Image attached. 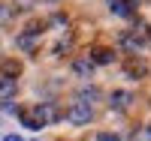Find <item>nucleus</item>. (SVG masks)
<instances>
[{
	"instance_id": "f03ea898",
	"label": "nucleus",
	"mask_w": 151,
	"mask_h": 141,
	"mask_svg": "<svg viewBox=\"0 0 151 141\" xmlns=\"http://www.w3.org/2000/svg\"><path fill=\"white\" fill-rule=\"evenodd\" d=\"M124 72H127L130 78H145L148 75V63L142 57H127L124 60Z\"/></svg>"
},
{
	"instance_id": "9b49d317",
	"label": "nucleus",
	"mask_w": 151,
	"mask_h": 141,
	"mask_svg": "<svg viewBox=\"0 0 151 141\" xmlns=\"http://www.w3.org/2000/svg\"><path fill=\"white\" fill-rule=\"evenodd\" d=\"M12 93H15V78L3 75V78H0V96H12Z\"/></svg>"
},
{
	"instance_id": "6e6552de",
	"label": "nucleus",
	"mask_w": 151,
	"mask_h": 141,
	"mask_svg": "<svg viewBox=\"0 0 151 141\" xmlns=\"http://www.w3.org/2000/svg\"><path fill=\"white\" fill-rule=\"evenodd\" d=\"M0 72L9 75V78H15V75H21V63L18 60H0Z\"/></svg>"
},
{
	"instance_id": "f8f14e48",
	"label": "nucleus",
	"mask_w": 151,
	"mask_h": 141,
	"mask_svg": "<svg viewBox=\"0 0 151 141\" xmlns=\"http://www.w3.org/2000/svg\"><path fill=\"white\" fill-rule=\"evenodd\" d=\"M100 141H118V135H112V132H103V135H100Z\"/></svg>"
},
{
	"instance_id": "0eeeda50",
	"label": "nucleus",
	"mask_w": 151,
	"mask_h": 141,
	"mask_svg": "<svg viewBox=\"0 0 151 141\" xmlns=\"http://www.w3.org/2000/svg\"><path fill=\"white\" fill-rule=\"evenodd\" d=\"M18 117H21V123L27 126V129H42V123L36 120V114H33V108H21V111H18Z\"/></svg>"
},
{
	"instance_id": "9d476101",
	"label": "nucleus",
	"mask_w": 151,
	"mask_h": 141,
	"mask_svg": "<svg viewBox=\"0 0 151 141\" xmlns=\"http://www.w3.org/2000/svg\"><path fill=\"white\" fill-rule=\"evenodd\" d=\"M127 105H130V93H124V90L112 93V108H127Z\"/></svg>"
},
{
	"instance_id": "7ed1b4c3",
	"label": "nucleus",
	"mask_w": 151,
	"mask_h": 141,
	"mask_svg": "<svg viewBox=\"0 0 151 141\" xmlns=\"http://www.w3.org/2000/svg\"><path fill=\"white\" fill-rule=\"evenodd\" d=\"M88 57H91L94 63H100V66H109V63H115V51L112 48H103V45H97L88 51Z\"/></svg>"
},
{
	"instance_id": "ddd939ff",
	"label": "nucleus",
	"mask_w": 151,
	"mask_h": 141,
	"mask_svg": "<svg viewBox=\"0 0 151 141\" xmlns=\"http://www.w3.org/2000/svg\"><path fill=\"white\" fill-rule=\"evenodd\" d=\"M3 141H24V138H21V135H6Z\"/></svg>"
},
{
	"instance_id": "39448f33",
	"label": "nucleus",
	"mask_w": 151,
	"mask_h": 141,
	"mask_svg": "<svg viewBox=\"0 0 151 141\" xmlns=\"http://www.w3.org/2000/svg\"><path fill=\"white\" fill-rule=\"evenodd\" d=\"M109 6L115 15H133L136 6H139V0H109Z\"/></svg>"
},
{
	"instance_id": "20e7f679",
	"label": "nucleus",
	"mask_w": 151,
	"mask_h": 141,
	"mask_svg": "<svg viewBox=\"0 0 151 141\" xmlns=\"http://www.w3.org/2000/svg\"><path fill=\"white\" fill-rule=\"evenodd\" d=\"M121 45H124V48H130V51H136V54H139V51H142V45H145V36H142V30H133V33H124V36H121Z\"/></svg>"
},
{
	"instance_id": "423d86ee",
	"label": "nucleus",
	"mask_w": 151,
	"mask_h": 141,
	"mask_svg": "<svg viewBox=\"0 0 151 141\" xmlns=\"http://www.w3.org/2000/svg\"><path fill=\"white\" fill-rule=\"evenodd\" d=\"M33 114H36V120H40L42 126L52 123V120H58V108H55V105H36Z\"/></svg>"
},
{
	"instance_id": "1a4fd4ad",
	"label": "nucleus",
	"mask_w": 151,
	"mask_h": 141,
	"mask_svg": "<svg viewBox=\"0 0 151 141\" xmlns=\"http://www.w3.org/2000/svg\"><path fill=\"white\" fill-rule=\"evenodd\" d=\"M73 69L79 72V75H91V69H94V60H91V57H82V60H76V63H73Z\"/></svg>"
},
{
	"instance_id": "4468645a",
	"label": "nucleus",
	"mask_w": 151,
	"mask_h": 141,
	"mask_svg": "<svg viewBox=\"0 0 151 141\" xmlns=\"http://www.w3.org/2000/svg\"><path fill=\"white\" fill-rule=\"evenodd\" d=\"M148 39H151V27H148Z\"/></svg>"
},
{
	"instance_id": "f257e3e1",
	"label": "nucleus",
	"mask_w": 151,
	"mask_h": 141,
	"mask_svg": "<svg viewBox=\"0 0 151 141\" xmlns=\"http://www.w3.org/2000/svg\"><path fill=\"white\" fill-rule=\"evenodd\" d=\"M67 117H70V123H76V126H85V123H91L94 108L88 105V102H73L70 111H67Z\"/></svg>"
}]
</instances>
